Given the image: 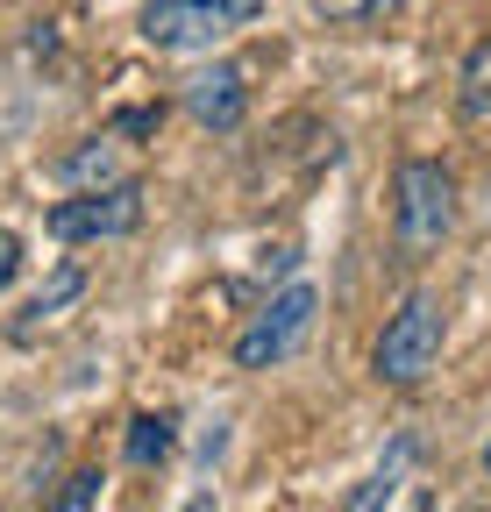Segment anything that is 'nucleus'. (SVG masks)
Wrapping results in <instances>:
<instances>
[{
  "mask_svg": "<svg viewBox=\"0 0 491 512\" xmlns=\"http://www.w3.org/2000/svg\"><path fill=\"white\" fill-rule=\"evenodd\" d=\"M314 313H321V292H314V285H285V292L250 320V328L235 335V363H242V370H271V363H285V356L306 342Z\"/></svg>",
  "mask_w": 491,
  "mask_h": 512,
  "instance_id": "39448f33",
  "label": "nucleus"
},
{
  "mask_svg": "<svg viewBox=\"0 0 491 512\" xmlns=\"http://www.w3.org/2000/svg\"><path fill=\"white\" fill-rule=\"evenodd\" d=\"M406 456H413V441H399L392 456H385L371 477H363V484L342 498V512H392V498H399V484H406Z\"/></svg>",
  "mask_w": 491,
  "mask_h": 512,
  "instance_id": "6e6552de",
  "label": "nucleus"
},
{
  "mask_svg": "<svg viewBox=\"0 0 491 512\" xmlns=\"http://www.w3.org/2000/svg\"><path fill=\"white\" fill-rule=\"evenodd\" d=\"M157 121H164V107H121V114H114L121 136H157Z\"/></svg>",
  "mask_w": 491,
  "mask_h": 512,
  "instance_id": "4468645a",
  "label": "nucleus"
},
{
  "mask_svg": "<svg viewBox=\"0 0 491 512\" xmlns=\"http://www.w3.org/2000/svg\"><path fill=\"white\" fill-rule=\"evenodd\" d=\"M456 228V178L449 164L435 157H406L392 171V235H399V256L420 264V256H435Z\"/></svg>",
  "mask_w": 491,
  "mask_h": 512,
  "instance_id": "f257e3e1",
  "label": "nucleus"
},
{
  "mask_svg": "<svg viewBox=\"0 0 491 512\" xmlns=\"http://www.w3.org/2000/svg\"><path fill=\"white\" fill-rule=\"evenodd\" d=\"M186 114L200 128H214V136H235L242 114H250V86H242L235 64H207V72L186 79Z\"/></svg>",
  "mask_w": 491,
  "mask_h": 512,
  "instance_id": "423d86ee",
  "label": "nucleus"
},
{
  "mask_svg": "<svg viewBox=\"0 0 491 512\" xmlns=\"http://www.w3.org/2000/svg\"><path fill=\"white\" fill-rule=\"evenodd\" d=\"M79 292H86V264H57V271H50V285H43L29 306H22V320H15L8 335H15V342H36V328H50V320L65 313Z\"/></svg>",
  "mask_w": 491,
  "mask_h": 512,
  "instance_id": "0eeeda50",
  "label": "nucleus"
},
{
  "mask_svg": "<svg viewBox=\"0 0 491 512\" xmlns=\"http://www.w3.org/2000/svg\"><path fill=\"white\" fill-rule=\"evenodd\" d=\"M435 356H442V299L435 292H406L399 313L385 320L378 349H371V370L385 384H420L435 370Z\"/></svg>",
  "mask_w": 491,
  "mask_h": 512,
  "instance_id": "f03ea898",
  "label": "nucleus"
},
{
  "mask_svg": "<svg viewBox=\"0 0 491 512\" xmlns=\"http://www.w3.org/2000/svg\"><path fill=\"white\" fill-rule=\"evenodd\" d=\"M484 470H491V441H484Z\"/></svg>",
  "mask_w": 491,
  "mask_h": 512,
  "instance_id": "dca6fc26",
  "label": "nucleus"
},
{
  "mask_svg": "<svg viewBox=\"0 0 491 512\" xmlns=\"http://www.w3.org/2000/svg\"><path fill=\"white\" fill-rule=\"evenodd\" d=\"M15 271H22V242H15L8 228H0V292L15 285Z\"/></svg>",
  "mask_w": 491,
  "mask_h": 512,
  "instance_id": "2eb2a0df",
  "label": "nucleus"
},
{
  "mask_svg": "<svg viewBox=\"0 0 491 512\" xmlns=\"http://www.w3.org/2000/svg\"><path fill=\"white\" fill-rule=\"evenodd\" d=\"M57 242H121L143 228V185L121 178V185H93L79 200H57L50 221H43Z\"/></svg>",
  "mask_w": 491,
  "mask_h": 512,
  "instance_id": "20e7f679",
  "label": "nucleus"
},
{
  "mask_svg": "<svg viewBox=\"0 0 491 512\" xmlns=\"http://www.w3.org/2000/svg\"><path fill=\"white\" fill-rule=\"evenodd\" d=\"M321 22H335V29H349V22H385V15H399L406 0H306Z\"/></svg>",
  "mask_w": 491,
  "mask_h": 512,
  "instance_id": "f8f14e48",
  "label": "nucleus"
},
{
  "mask_svg": "<svg viewBox=\"0 0 491 512\" xmlns=\"http://www.w3.org/2000/svg\"><path fill=\"white\" fill-rule=\"evenodd\" d=\"M264 0H150L143 8V36L157 50H214L228 29L257 22Z\"/></svg>",
  "mask_w": 491,
  "mask_h": 512,
  "instance_id": "7ed1b4c3",
  "label": "nucleus"
},
{
  "mask_svg": "<svg viewBox=\"0 0 491 512\" xmlns=\"http://www.w3.org/2000/svg\"><path fill=\"white\" fill-rule=\"evenodd\" d=\"M57 171H65V185H79V192H93V185H121V150L100 136V143H79Z\"/></svg>",
  "mask_w": 491,
  "mask_h": 512,
  "instance_id": "1a4fd4ad",
  "label": "nucleus"
},
{
  "mask_svg": "<svg viewBox=\"0 0 491 512\" xmlns=\"http://www.w3.org/2000/svg\"><path fill=\"white\" fill-rule=\"evenodd\" d=\"M171 448H178V427H171L164 413H136V420H129V463H136V470H157Z\"/></svg>",
  "mask_w": 491,
  "mask_h": 512,
  "instance_id": "9d476101",
  "label": "nucleus"
},
{
  "mask_svg": "<svg viewBox=\"0 0 491 512\" xmlns=\"http://www.w3.org/2000/svg\"><path fill=\"white\" fill-rule=\"evenodd\" d=\"M463 114H470V121L491 114V36L463 57Z\"/></svg>",
  "mask_w": 491,
  "mask_h": 512,
  "instance_id": "9b49d317",
  "label": "nucleus"
},
{
  "mask_svg": "<svg viewBox=\"0 0 491 512\" xmlns=\"http://www.w3.org/2000/svg\"><path fill=\"white\" fill-rule=\"evenodd\" d=\"M93 498H100V470H72L65 491L50 498V512H93Z\"/></svg>",
  "mask_w": 491,
  "mask_h": 512,
  "instance_id": "ddd939ff",
  "label": "nucleus"
}]
</instances>
